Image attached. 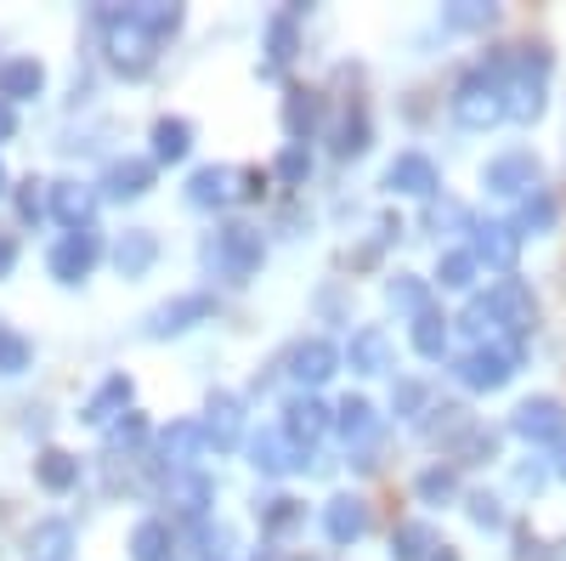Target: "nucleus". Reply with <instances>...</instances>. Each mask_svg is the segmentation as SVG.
<instances>
[{"instance_id":"1","label":"nucleus","mask_w":566,"mask_h":561,"mask_svg":"<svg viewBox=\"0 0 566 561\" xmlns=\"http://www.w3.org/2000/svg\"><path fill=\"white\" fill-rule=\"evenodd\" d=\"M453 120L464 131H493L499 120H510L504 108V80L488 74V69H470L459 85H453Z\"/></svg>"},{"instance_id":"2","label":"nucleus","mask_w":566,"mask_h":561,"mask_svg":"<svg viewBox=\"0 0 566 561\" xmlns=\"http://www.w3.org/2000/svg\"><path fill=\"white\" fill-rule=\"evenodd\" d=\"M515 368H522V346L515 341H488V346H470L453 374L470 386V392H504L515 381Z\"/></svg>"},{"instance_id":"3","label":"nucleus","mask_w":566,"mask_h":561,"mask_svg":"<svg viewBox=\"0 0 566 561\" xmlns=\"http://www.w3.org/2000/svg\"><path fill=\"white\" fill-rule=\"evenodd\" d=\"M261 256H266V245H261V232L250 221H227L210 239V261H216L221 278H232V284H250V278L261 272Z\"/></svg>"},{"instance_id":"4","label":"nucleus","mask_w":566,"mask_h":561,"mask_svg":"<svg viewBox=\"0 0 566 561\" xmlns=\"http://www.w3.org/2000/svg\"><path fill=\"white\" fill-rule=\"evenodd\" d=\"M482 301H488V312H493V330H499L504 341L522 346V341L533 335V323H538V301H533V290L522 284V278H499V284H493Z\"/></svg>"},{"instance_id":"5","label":"nucleus","mask_w":566,"mask_h":561,"mask_svg":"<svg viewBox=\"0 0 566 561\" xmlns=\"http://www.w3.org/2000/svg\"><path fill=\"white\" fill-rule=\"evenodd\" d=\"M482 187L499 199H527V194H538V159L527 148H510L482 165Z\"/></svg>"},{"instance_id":"6","label":"nucleus","mask_w":566,"mask_h":561,"mask_svg":"<svg viewBox=\"0 0 566 561\" xmlns=\"http://www.w3.org/2000/svg\"><path fill=\"white\" fill-rule=\"evenodd\" d=\"M210 454V437L199 419H170V426L159 432V459H165V471L170 477H187V471H199V459Z\"/></svg>"},{"instance_id":"7","label":"nucleus","mask_w":566,"mask_h":561,"mask_svg":"<svg viewBox=\"0 0 566 561\" xmlns=\"http://www.w3.org/2000/svg\"><path fill=\"white\" fill-rule=\"evenodd\" d=\"M103 18H108V58H114V69L130 74V80L148 74V69H154V40L142 34L125 12H103Z\"/></svg>"},{"instance_id":"8","label":"nucleus","mask_w":566,"mask_h":561,"mask_svg":"<svg viewBox=\"0 0 566 561\" xmlns=\"http://www.w3.org/2000/svg\"><path fill=\"white\" fill-rule=\"evenodd\" d=\"M97 256H103L97 232H63L52 245V256H45V272H52L57 284H85V272L97 267Z\"/></svg>"},{"instance_id":"9","label":"nucleus","mask_w":566,"mask_h":561,"mask_svg":"<svg viewBox=\"0 0 566 561\" xmlns=\"http://www.w3.org/2000/svg\"><path fill=\"white\" fill-rule=\"evenodd\" d=\"M328 426H335V408H328L323 397H312V392H301V397H290V403H283V437H290L295 448H306L312 454V443L328 432Z\"/></svg>"},{"instance_id":"10","label":"nucleus","mask_w":566,"mask_h":561,"mask_svg":"<svg viewBox=\"0 0 566 561\" xmlns=\"http://www.w3.org/2000/svg\"><path fill=\"white\" fill-rule=\"evenodd\" d=\"M386 194L437 199V194H442V170L431 165V154H397V159L386 165Z\"/></svg>"},{"instance_id":"11","label":"nucleus","mask_w":566,"mask_h":561,"mask_svg":"<svg viewBox=\"0 0 566 561\" xmlns=\"http://www.w3.org/2000/svg\"><path fill=\"white\" fill-rule=\"evenodd\" d=\"M510 432L527 437V443H560V437H566V408H560V397H527L522 408L510 414Z\"/></svg>"},{"instance_id":"12","label":"nucleus","mask_w":566,"mask_h":561,"mask_svg":"<svg viewBox=\"0 0 566 561\" xmlns=\"http://www.w3.org/2000/svg\"><path fill=\"white\" fill-rule=\"evenodd\" d=\"M216 312V295L193 290V295H176L165 307L148 312V341H165V335H181V330H193V323H205Z\"/></svg>"},{"instance_id":"13","label":"nucleus","mask_w":566,"mask_h":561,"mask_svg":"<svg viewBox=\"0 0 566 561\" xmlns=\"http://www.w3.org/2000/svg\"><path fill=\"white\" fill-rule=\"evenodd\" d=\"M199 426H205V437H210L216 454H232V448L244 443V403L232 397V392H216V397L205 403V419H199Z\"/></svg>"},{"instance_id":"14","label":"nucleus","mask_w":566,"mask_h":561,"mask_svg":"<svg viewBox=\"0 0 566 561\" xmlns=\"http://www.w3.org/2000/svg\"><path fill=\"white\" fill-rule=\"evenodd\" d=\"M250 465H255L261 477H290V471H306L312 454L295 448L283 432H261V437H250Z\"/></svg>"},{"instance_id":"15","label":"nucleus","mask_w":566,"mask_h":561,"mask_svg":"<svg viewBox=\"0 0 566 561\" xmlns=\"http://www.w3.org/2000/svg\"><path fill=\"white\" fill-rule=\"evenodd\" d=\"M45 210H52L69 232H91V221H97V194H91L85 181H52Z\"/></svg>"},{"instance_id":"16","label":"nucleus","mask_w":566,"mask_h":561,"mask_svg":"<svg viewBox=\"0 0 566 561\" xmlns=\"http://www.w3.org/2000/svg\"><path fill=\"white\" fill-rule=\"evenodd\" d=\"M470 256L510 272L515 256H522V232H515V221H476V245H470Z\"/></svg>"},{"instance_id":"17","label":"nucleus","mask_w":566,"mask_h":561,"mask_svg":"<svg viewBox=\"0 0 566 561\" xmlns=\"http://www.w3.org/2000/svg\"><path fill=\"white\" fill-rule=\"evenodd\" d=\"M323 533H328V544H357L368 533V505L357 494H335L323 505Z\"/></svg>"},{"instance_id":"18","label":"nucleus","mask_w":566,"mask_h":561,"mask_svg":"<svg viewBox=\"0 0 566 561\" xmlns=\"http://www.w3.org/2000/svg\"><path fill=\"white\" fill-rule=\"evenodd\" d=\"M346 363H352L357 374H391V335L380 330V323H363V330H352Z\"/></svg>"},{"instance_id":"19","label":"nucleus","mask_w":566,"mask_h":561,"mask_svg":"<svg viewBox=\"0 0 566 561\" xmlns=\"http://www.w3.org/2000/svg\"><path fill=\"white\" fill-rule=\"evenodd\" d=\"M335 368H340V346L323 341V335H312V341H301V346L290 352V374H295L301 386H323Z\"/></svg>"},{"instance_id":"20","label":"nucleus","mask_w":566,"mask_h":561,"mask_svg":"<svg viewBox=\"0 0 566 561\" xmlns=\"http://www.w3.org/2000/svg\"><path fill=\"white\" fill-rule=\"evenodd\" d=\"M165 499L176 505V517H187V522H205V517H210V505H216V482H210L205 471H187V477H170Z\"/></svg>"},{"instance_id":"21","label":"nucleus","mask_w":566,"mask_h":561,"mask_svg":"<svg viewBox=\"0 0 566 561\" xmlns=\"http://www.w3.org/2000/svg\"><path fill=\"white\" fill-rule=\"evenodd\" d=\"M335 432L346 437V448H374V437H380V414H374V403L368 397H346L340 408H335Z\"/></svg>"},{"instance_id":"22","label":"nucleus","mask_w":566,"mask_h":561,"mask_svg":"<svg viewBox=\"0 0 566 561\" xmlns=\"http://www.w3.org/2000/svg\"><path fill=\"white\" fill-rule=\"evenodd\" d=\"M29 561H74V528L63 517H45L29 528V544H23Z\"/></svg>"},{"instance_id":"23","label":"nucleus","mask_w":566,"mask_h":561,"mask_svg":"<svg viewBox=\"0 0 566 561\" xmlns=\"http://www.w3.org/2000/svg\"><path fill=\"white\" fill-rule=\"evenodd\" d=\"M295 18H301V7L266 18V74H277V69H290V63H295V52H301V29H295Z\"/></svg>"},{"instance_id":"24","label":"nucleus","mask_w":566,"mask_h":561,"mask_svg":"<svg viewBox=\"0 0 566 561\" xmlns=\"http://www.w3.org/2000/svg\"><path fill=\"white\" fill-rule=\"evenodd\" d=\"M45 91V69L34 63V58H7L0 63V103H29V97H40Z\"/></svg>"},{"instance_id":"25","label":"nucleus","mask_w":566,"mask_h":561,"mask_svg":"<svg viewBox=\"0 0 566 561\" xmlns=\"http://www.w3.org/2000/svg\"><path fill=\"white\" fill-rule=\"evenodd\" d=\"M154 187V159H114L103 170V194L108 199H142Z\"/></svg>"},{"instance_id":"26","label":"nucleus","mask_w":566,"mask_h":561,"mask_svg":"<svg viewBox=\"0 0 566 561\" xmlns=\"http://www.w3.org/2000/svg\"><path fill=\"white\" fill-rule=\"evenodd\" d=\"M232 176L227 165H205V170H193L187 176V205H199V210H221L227 199H232Z\"/></svg>"},{"instance_id":"27","label":"nucleus","mask_w":566,"mask_h":561,"mask_svg":"<svg viewBox=\"0 0 566 561\" xmlns=\"http://www.w3.org/2000/svg\"><path fill=\"white\" fill-rule=\"evenodd\" d=\"M187 154H193V120L165 114L154 125V165H181Z\"/></svg>"},{"instance_id":"28","label":"nucleus","mask_w":566,"mask_h":561,"mask_svg":"<svg viewBox=\"0 0 566 561\" xmlns=\"http://www.w3.org/2000/svg\"><path fill=\"white\" fill-rule=\"evenodd\" d=\"M154 261H159V239H154L148 227H130L125 239L114 245V267H119V278H142Z\"/></svg>"},{"instance_id":"29","label":"nucleus","mask_w":566,"mask_h":561,"mask_svg":"<svg viewBox=\"0 0 566 561\" xmlns=\"http://www.w3.org/2000/svg\"><path fill=\"white\" fill-rule=\"evenodd\" d=\"M317 120H323V97L317 91H290V97H283V131L295 136V148H306V136L317 131Z\"/></svg>"},{"instance_id":"30","label":"nucleus","mask_w":566,"mask_h":561,"mask_svg":"<svg viewBox=\"0 0 566 561\" xmlns=\"http://www.w3.org/2000/svg\"><path fill=\"white\" fill-rule=\"evenodd\" d=\"M170 544H176V533H170V522H159V517L136 522V528H130V539H125L130 561H170Z\"/></svg>"},{"instance_id":"31","label":"nucleus","mask_w":566,"mask_h":561,"mask_svg":"<svg viewBox=\"0 0 566 561\" xmlns=\"http://www.w3.org/2000/svg\"><path fill=\"white\" fill-rule=\"evenodd\" d=\"M34 482H40L45 494H69V488L80 482V459L63 454V448H45V454L34 459Z\"/></svg>"},{"instance_id":"32","label":"nucleus","mask_w":566,"mask_h":561,"mask_svg":"<svg viewBox=\"0 0 566 561\" xmlns=\"http://www.w3.org/2000/svg\"><path fill=\"white\" fill-rule=\"evenodd\" d=\"M386 301H391V312H402L413 323L419 312H431V284H424L419 272H397L391 284H386Z\"/></svg>"},{"instance_id":"33","label":"nucleus","mask_w":566,"mask_h":561,"mask_svg":"<svg viewBox=\"0 0 566 561\" xmlns=\"http://www.w3.org/2000/svg\"><path fill=\"white\" fill-rule=\"evenodd\" d=\"M125 18H130L142 34H148L154 45L170 40V34L181 29V7H165V0H148V7H125Z\"/></svg>"},{"instance_id":"34","label":"nucleus","mask_w":566,"mask_h":561,"mask_svg":"<svg viewBox=\"0 0 566 561\" xmlns=\"http://www.w3.org/2000/svg\"><path fill=\"white\" fill-rule=\"evenodd\" d=\"M125 403H130V381L114 374V381H103V392L80 408V419H85V426H108L114 414H125Z\"/></svg>"},{"instance_id":"35","label":"nucleus","mask_w":566,"mask_h":561,"mask_svg":"<svg viewBox=\"0 0 566 561\" xmlns=\"http://www.w3.org/2000/svg\"><path fill=\"white\" fill-rule=\"evenodd\" d=\"M408 341H413L419 357H431V363H437V357L448 352V318H442L437 307H431V312H419V318H413V330H408Z\"/></svg>"},{"instance_id":"36","label":"nucleus","mask_w":566,"mask_h":561,"mask_svg":"<svg viewBox=\"0 0 566 561\" xmlns=\"http://www.w3.org/2000/svg\"><path fill=\"white\" fill-rule=\"evenodd\" d=\"M555 216H560L555 194H549V187H538V194H527V199H522V210H515V232H522V239H527V232H549V227H555Z\"/></svg>"},{"instance_id":"37","label":"nucleus","mask_w":566,"mask_h":561,"mask_svg":"<svg viewBox=\"0 0 566 561\" xmlns=\"http://www.w3.org/2000/svg\"><path fill=\"white\" fill-rule=\"evenodd\" d=\"M431 550H437L431 522H402L391 533V561H431Z\"/></svg>"},{"instance_id":"38","label":"nucleus","mask_w":566,"mask_h":561,"mask_svg":"<svg viewBox=\"0 0 566 561\" xmlns=\"http://www.w3.org/2000/svg\"><path fill=\"white\" fill-rule=\"evenodd\" d=\"M476 272H482V261L470 256V250H442L437 284H442V290H470V284H476Z\"/></svg>"},{"instance_id":"39","label":"nucleus","mask_w":566,"mask_h":561,"mask_svg":"<svg viewBox=\"0 0 566 561\" xmlns=\"http://www.w3.org/2000/svg\"><path fill=\"white\" fill-rule=\"evenodd\" d=\"M442 23L459 34H476V29L499 23V7H488V0H459V7H442Z\"/></svg>"},{"instance_id":"40","label":"nucleus","mask_w":566,"mask_h":561,"mask_svg":"<svg viewBox=\"0 0 566 561\" xmlns=\"http://www.w3.org/2000/svg\"><path fill=\"white\" fill-rule=\"evenodd\" d=\"M413 494H419L424 505H448V499L459 494V471H453V465H431V471H419Z\"/></svg>"},{"instance_id":"41","label":"nucleus","mask_w":566,"mask_h":561,"mask_svg":"<svg viewBox=\"0 0 566 561\" xmlns=\"http://www.w3.org/2000/svg\"><path fill=\"white\" fill-rule=\"evenodd\" d=\"M255 517H261V528L266 533H290V528H301V517H306V510H301V499H266V505H255Z\"/></svg>"},{"instance_id":"42","label":"nucleus","mask_w":566,"mask_h":561,"mask_svg":"<svg viewBox=\"0 0 566 561\" xmlns=\"http://www.w3.org/2000/svg\"><path fill=\"white\" fill-rule=\"evenodd\" d=\"M363 148H368V114L352 108V114L340 120V131H335V154H340V159H357Z\"/></svg>"},{"instance_id":"43","label":"nucleus","mask_w":566,"mask_h":561,"mask_svg":"<svg viewBox=\"0 0 566 561\" xmlns=\"http://www.w3.org/2000/svg\"><path fill=\"white\" fill-rule=\"evenodd\" d=\"M453 454H459L453 465H482V459H493V454H499V437H493V432H482V426H470V432L453 443Z\"/></svg>"},{"instance_id":"44","label":"nucleus","mask_w":566,"mask_h":561,"mask_svg":"<svg viewBox=\"0 0 566 561\" xmlns=\"http://www.w3.org/2000/svg\"><path fill=\"white\" fill-rule=\"evenodd\" d=\"M29 357H34V346L18 330H0V374H23Z\"/></svg>"},{"instance_id":"45","label":"nucleus","mask_w":566,"mask_h":561,"mask_svg":"<svg viewBox=\"0 0 566 561\" xmlns=\"http://www.w3.org/2000/svg\"><path fill=\"white\" fill-rule=\"evenodd\" d=\"M272 170H277V176H283V181H290V187H301V181H306V176H312V154H306V148H295V143H290V148H283V154H277V165H272Z\"/></svg>"},{"instance_id":"46","label":"nucleus","mask_w":566,"mask_h":561,"mask_svg":"<svg viewBox=\"0 0 566 561\" xmlns=\"http://www.w3.org/2000/svg\"><path fill=\"white\" fill-rule=\"evenodd\" d=\"M391 414L419 419V414H424V386H419V381H397V386H391Z\"/></svg>"},{"instance_id":"47","label":"nucleus","mask_w":566,"mask_h":561,"mask_svg":"<svg viewBox=\"0 0 566 561\" xmlns=\"http://www.w3.org/2000/svg\"><path fill=\"white\" fill-rule=\"evenodd\" d=\"M464 505H470V522H476V528H504V505L493 494H470Z\"/></svg>"},{"instance_id":"48","label":"nucleus","mask_w":566,"mask_h":561,"mask_svg":"<svg viewBox=\"0 0 566 561\" xmlns=\"http://www.w3.org/2000/svg\"><path fill=\"white\" fill-rule=\"evenodd\" d=\"M142 437H148V419H142V414H125L119 426L108 432V443H114V448H130V443H142Z\"/></svg>"},{"instance_id":"49","label":"nucleus","mask_w":566,"mask_h":561,"mask_svg":"<svg viewBox=\"0 0 566 561\" xmlns=\"http://www.w3.org/2000/svg\"><path fill=\"white\" fill-rule=\"evenodd\" d=\"M34 187H40V181H23V194H18V210H23V221H40V216H45V199L34 194Z\"/></svg>"},{"instance_id":"50","label":"nucleus","mask_w":566,"mask_h":561,"mask_svg":"<svg viewBox=\"0 0 566 561\" xmlns=\"http://www.w3.org/2000/svg\"><path fill=\"white\" fill-rule=\"evenodd\" d=\"M12 136H18V108L0 103V143H12Z\"/></svg>"},{"instance_id":"51","label":"nucleus","mask_w":566,"mask_h":561,"mask_svg":"<svg viewBox=\"0 0 566 561\" xmlns=\"http://www.w3.org/2000/svg\"><path fill=\"white\" fill-rule=\"evenodd\" d=\"M515 482H522V488H533V494H538V488H544V471H538V465H522V477H515Z\"/></svg>"},{"instance_id":"52","label":"nucleus","mask_w":566,"mask_h":561,"mask_svg":"<svg viewBox=\"0 0 566 561\" xmlns=\"http://www.w3.org/2000/svg\"><path fill=\"white\" fill-rule=\"evenodd\" d=\"M12 261H18V245H12V239H0V278L12 272Z\"/></svg>"},{"instance_id":"53","label":"nucleus","mask_w":566,"mask_h":561,"mask_svg":"<svg viewBox=\"0 0 566 561\" xmlns=\"http://www.w3.org/2000/svg\"><path fill=\"white\" fill-rule=\"evenodd\" d=\"M555 477H566V437L555 443Z\"/></svg>"},{"instance_id":"54","label":"nucleus","mask_w":566,"mask_h":561,"mask_svg":"<svg viewBox=\"0 0 566 561\" xmlns=\"http://www.w3.org/2000/svg\"><path fill=\"white\" fill-rule=\"evenodd\" d=\"M431 561H459V550H453V544H437V550H431Z\"/></svg>"},{"instance_id":"55","label":"nucleus","mask_w":566,"mask_h":561,"mask_svg":"<svg viewBox=\"0 0 566 561\" xmlns=\"http://www.w3.org/2000/svg\"><path fill=\"white\" fill-rule=\"evenodd\" d=\"M7 181H12V176H7V165H0V194H7Z\"/></svg>"}]
</instances>
